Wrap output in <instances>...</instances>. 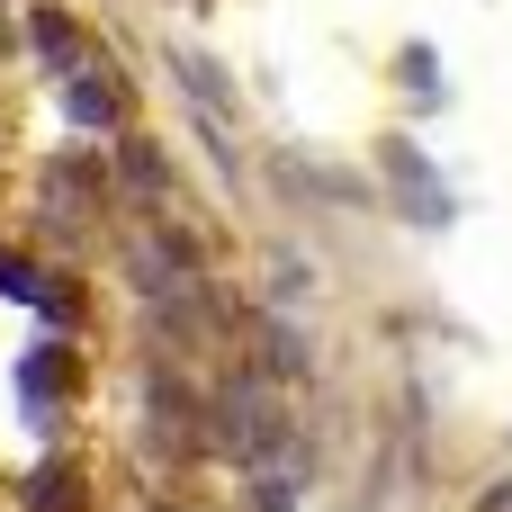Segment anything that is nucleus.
<instances>
[{"label":"nucleus","mask_w":512,"mask_h":512,"mask_svg":"<svg viewBox=\"0 0 512 512\" xmlns=\"http://www.w3.org/2000/svg\"><path fill=\"white\" fill-rule=\"evenodd\" d=\"M216 432H225V450L252 468V459H270L279 450V405H270V387H252V378H234L225 396H216Z\"/></svg>","instance_id":"1"}]
</instances>
